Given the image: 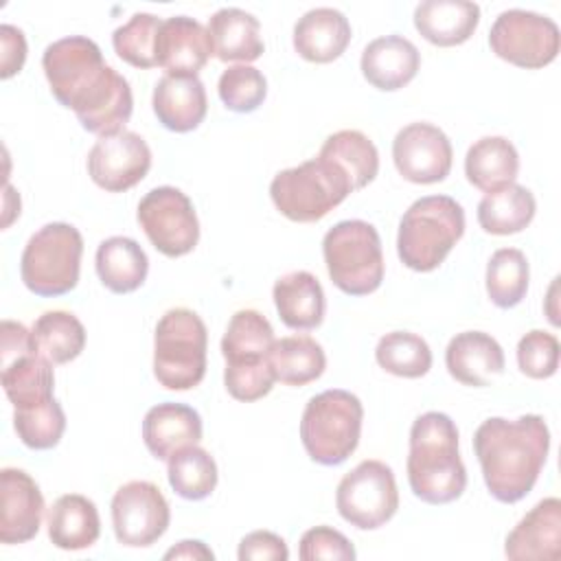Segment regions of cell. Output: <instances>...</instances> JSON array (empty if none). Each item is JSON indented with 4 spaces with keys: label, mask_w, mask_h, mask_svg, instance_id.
<instances>
[{
    "label": "cell",
    "mask_w": 561,
    "mask_h": 561,
    "mask_svg": "<svg viewBox=\"0 0 561 561\" xmlns=\"http://www.w3.org/2000/svg\"><path fill=\"white\" fill-rule=\"evenodd\" d=\"M94 265L101 283L114 294L136 291L149 272L145 250L129 237H110L101 241Z\"/></svg>",
    "instance_id": "obj_30"
},
{
    "label": "cell",
    "mask_w": 561,
    "mask_h": 561,
    "mask_svg": "<svg viewBox=\"0 0 561 561\" xmlns=\"http://www.w3.org/2000/svg\"><path fill=\"white\" fill-rule=\"evenodd\" d=\"M208 331L204 320L186 309L164 311L153 333V375L167 390H191L206 375Z\"/></svg>",
    "instance_id": "obj_6"
},
{
    "label": "cell",
    "mask_w": 561,
    "mask_h": 561,
    "mask_svg": "<svg viewBox=\"0 0 561 561\" xmlns=\"http://www.w3.org/2000/svg\"><path fill=\"white\" fill-rule=\"evenodd\" d=\"M239 561H252V559H270V561H287L289 550L283 537L270 530H254L245 535L237 550Z\"/></svg>",
    "instance_id": "obj_43"
},
{
    "label": "cell",
    "mask_w": 561,
    "mask_h": 561,
    "mask_svg": "<svg viewBox=\"0 0 561 561\" xmlns=\"http://www.w3.org/2000/svg\"><path fill=\"white\" fill-rule=\"evenodd\" d=\"M274 344L270 320L256 309H239L232 313L221 337V355L228 370L263 368L270 364L267 353Z\"/></svg>",
    "instance_id": "obj_24"
},
{
    "label": "cell",
    "mask_w": 561,
    "mask_h": 561,
    "mask_svg": "<svg viewBox=\"0 0 561 561\" xmlns=\"http://www.w3.org/2000/svg\"><path fill=\"white\" fill-rule=\"evenodd\" d=\"M0 506L2 543H26L39 533L44 495L26 471L13 467H4L0 471Z\"/></svg>",
    "instance_id": "obj_16"
},
{
    "label": "cell",
    "mask_w": 561,
    "mask_h": 561,
    "mask_svg": "<svg viewBox=\"0 0 561 561\" xmlns=\"http://www.w3.org/2000/svg\"><path fill=\"white\" fill-rule=\"evenodd\" d=\"M13 427L18 438L37 451L53 449L66 430V414L57 399L28 410H13Z\"/></svg>",
    "instance_id": "obj_39"
},
{
    "label": "cell",
    "mask_w": 561,
    "mask_h": 561,
    "mask_svg": "<svg viewBox=\"0 0 561 561\" xmlns=\"http://www.w3.org/2000/svg\"><path fill=\"white\" fill-rule=\"evenodd\" d=\"M377 364L397 377L416 379L432 368V351L427 342L410 331L386 333L375 348Z\"/></svg>",
    "instance_id": "obj_37"
},
{
    "label": "cell",
    "mask_w": 561,
    "mask_h": 561,
    "mask_svg": "<svg viewBox=\"0 0 561 561\" xmlns=\"http://www.w3.org/2000/svg\"><path fill=\"white\" fill-rule=\"evenodd\" d=\"M351 42L346 15L333 7H316L294 24V48L311 64L335 61Z\"/></svg>",
    "instance_id": "obj_23"
},
{
    "label": "cell",
    "mask_w": 561,
    "mask_h": 561,
    "mask_svg": "<svg viewBox=\"0 0 561 561\" xmlns=\"http://www.w3.org/2000/svg\"><path fill=\"white\" fill-rule=\"evenodd\" d=\"M136 217L151 245L169 259L188 254L199 241L193 202L175 186L151 188L140 199Z\"/></svg>",
    "instance_id": "obj_12"
},
{
    "label": "cell",
    "mask_w": 561,
    "mask_h": 561,
    "mask_svg": "<svg viewBox=\"0 0 561 561\" xmlns=\"http://www.w3.org/2000/svg\"><path fill=\"white\" fill-rule=\"evenodd\" d=\"M278 318L294 331H309L324 320V291L320 280L305 270L283 274L272 289Z\"/></svg>",
    "instance_id": "obj_26"
},
{
    "label": "cell",
    "mask_w": 561,
    "mask_h": 561,
    "mask_svg": "<svg viewBox=\"0 0 561 561\" xmlns=\"http://www.w3.org/2000/svg\"><path fill=\"white\" fill-rule=\"evenodd\" d=\"M151 167V149L136 131L101 136L88 153V173L107 193H123L145 180Z\"/></svg>",
    "instance_id": "obj_14"
},
{
    "label": "cell",
    "mask_w": 561,
    "mask_h": 561,
    "mask_svg": "<svg viewBox=\"0 0 561 561\" xmlns=\"http://www.w3.org/2000/svg\"><path fill=\"white\" fill-rule=\"evenodd\" d=\"M335 506L344 522L359 530H375L399 508L392 469L381 460H362L337 484Z\"/></svg>",
    "instance_id": "obj_10"
},
{
    "label": "cell",
    "mask_w": 561,
    "mask_h": 561,
    "mask_svg": "<svg viewBox=\"0 0 561 561\" xmlns=\"http://www.w3.org/2000/svg\"><path fill=\"white\" fill-rule=\"evenodd\" d=\"M37 351L55 366L77 359L85 346V329L70 311H44L33 324Z\"/></svg>",
    "instance_id": "obj_34"
},
{
    "label": "cell",
    "mask_w": 561,
    "mask_h": 561,
    "mask_svg": "<svg viewBox=\"0 0 561 561\" xmlns=\"http://www.w3.org/2000/svg\"><path fill=\"white\" fill-rule=\"evenodd\" d=\"M491 50L526 70H537L552 64L561 48V33L554 20L526 11L508 9L502 11L489 31Z\"/></svg>",
    "instance_id": "obj_11"
},
{
    "label": "cell",
    "mask_w": 561,
    "mask_h": 561,
    "mask_svg": "<svg viewBox=\"0 0 561 561\" xmlns=\"http://www.w3.org/2000/svg\"><path fill=\"white\" fill-rule=\"evenodd\" d=\"M267 359L274 377L287 386H307L322 377L327 368V355L322 346L309 335L274 340Z\"/></svg>",
    "instance_id": "obj_33"
},
{
    "label": "cell",
    "mask_w": 561,
    "mask_h": 561,
    "mask_svg": "<svg viewBox=\"0 0 561 561\" xmlns=\"http://www.w3.org/2000/svg\"><path fill=\"white\" fill-rule=\"evenodd\" d=\"M213 53L210 33L197 20L188 15L162 20L156 37V64L167 75H197Z\"/></svg>",
    "instance_id": "obj_17"
},
{
    "label": "cell",
    "mask_w": 561,
    "mask_h": 561,
    "mask_svg": "<svg viewBox=\"0 0 561 561\" xmlns=\"http://www.w3.org/2000/svg\"><path fill=\"white\" fill-rule=\"evenodd\" d=\"M528 259L517 248H500L486 265V294L500 309L517 307L528 291Z\"/></svg>",
    "instance_id": "obj_36"
},
{
    "label": "cell",
    "mask_w": 561,
    "mask_h": 561,
    "mask_svg": "<svg viewBox=\"0 0 561 561\" xmlns=\"http://www.w3.org/2000/svg\"><path fill=\"white\" fill-rule=\"evenodd\" d=\"M353 186L331 160L316 158L278 171L270 184L276 210L296 224H313L340 206Z\"/></svg>",
    "instance_id": "obj_7"
},
{
    "label": "cell",
    "mask_w": 561,
    "mask_h": 561,
    "mask_svg": "<svg viewBox=\"0 0 561 561\" xmlns=\"http://www.w3.org/2000/svg\"><path fill=\"white\" fill-rule=\"evenodd\" d=\"M405 467L412 493L427 504H449L465 493L467 469L451 416L425 412L412 423Z\"/></svg>",
    "instance_id": "obj_3"
},
{
    "label": "cell",
    "mask_w": 561,
    "mask_h": 561,
    "mask_svg": "<svg viewBox=\"0 0 561 561\" xmlns=\"http://www.w3.org/2000/svg\"><path fill=\"white\" fill-rule=\"evenodd\" d=\"M42 68L53 96L77 114L83 129L99 138L123 131L134 110L131 88L103 61L96 42L83 35L61 37L46 46Z\"/></svg>",
    "instance_id": "obj_1"
},
{
    "label": "cell",
    "mask_w": 561,
    "mask_h": 561,
    "mask_svg": "<svg viewBox=\"0 0 561 561\" xmlns=\"http://www.w3.org/2000/svg\"><path fill=\"white\" fill-rule=\"evenodd\" d=\"M473 451L489 493L502 504H515L533 491L546 465L550 430L539 414L513 421L491 416L478 425Z\"/></svg>",
    "instance_id": "obj_2"
},
{
    "label": "cell",
    "mask_w": 561,
    "mask_h": 561,
    "mask_svg": "<svg viewBox=\"0 0 561 561\" xmlns=\"http://www.w3.org/2000/svg\"><path fill=\"white\" fill-rule=\"evenodd\" d=\"M171 508L162 491L149 480H131L112 497V526L116 541L127 548H147L169 528Z\"/></svg>",
    "instance_id": "obj_13"
},
{
    "label": "cell",
    "mask_w": 561,
    "mask_h": 561,
    "mask_svg": "<svg viewBox=\"0 0 561 561\" xmlns=\"http://www.w3.org/2000/svg\"><path fill=\"white\" fill-rule=\"evenodd\" d=\"M421 66L419 48L403 35H383L366 44L359 68L364 79L383 92L408 85Z\"/></svg>",
    "instance_id": "obj_22"
},
{
    "label": "cell",
    "mask_w": 561,
    "mask_h": 561,
    "mask_svg": "<svg viewBox=\"0 0 561 561\" xmlns=\"http://www.w3.org/2000/svg\"><path fill=\"white\" fill-rule=\"evenodd\" d=\"M142 440L153 458L169 460L175 451L202 440V416L186 403H158L142 419Z\"/></svg>",
    "instance_id": "obj_21"
},
{
    "label": "cell",
    "mask_w": 561,
    "mask_h": 561,
    "mask_svg": "<svg viewBox=\"0 0 561 561\" xmlns=\"http://www.w3.org/2000/svg\"><path fill=\"white\" fill-rule=\"evenodd\" d=\"M153 114L175 134L193 131L208 112L206 88L197 75H164L153 88Z\"/></svg>",
    "instance_id": "obj_19"
},
{
    "label": "cell",
    "mask_w": 561,
    "mask_h": 561,
    "mask_svg": "<svg viewBox=\"0 0 561 561\" xmlns=\"http://www.w3.org/2000/svg\"><path fill=\"white\" fill-rule=\"evenodd\" d=\"M162 20L153 13H134L123 26L112 33V46L116 55L134 68H153L156 64V37Z\"/></svg>",
    "instance_id": "obj_38"
},
{
    "label": "cell",
    "mask_w": 561,
    "mask_h": 561,
    "mask_svg": "<svg viewBox=\"0 0 561 561\" xmlns=\"http://www.w3.org/2000/svg\"><path fill=\"white\" fill-rule=\"evenodd\" d=\"M535 195L522 184H508L500 191L484 193L478 204V224L489 234L522 232L535 217Z\"/></svg>",
    "instance_id": "obj_31"
},
{
    "label": "cell",
    "mask_w": 561,
    "mask_h": 561,
    "mask_svg": "<svg viewBox=\"0 0 561 561\" xmlns=\"http://www.w3.org/2000/svg\"><path fill=\"white\" fill-rule=\"evenodd\" d=\"M465 234V210L449 195L416 199L399 221L397 254L414 272L436 270Z\"/></svg>",
    "instance_id": "obj_4"
},
{
    "label": "cell",
    "mask_w": 561,
    "mask_h": 561,
    "mask_svg": "<svg viewBox=\"0 0 561 561\" xmlns=\"http://www.w3.org/2000/svg\"><path fill=\"white\" fill-rule=\"evenodd\" d=\"M445 366L462 386L484 388L504 373V351L484 331H462L445 348Z\"/></svg>",
    "instance_id": "obj_20"
},
{
    "label": "cell",
    "mask_w": 561,
    "mask_h": 561,
    "mask_svg": "<svg viewBox=\"0 0 561 561\" xmlns=\"http://www.w3.org/2000/svg\"><path fill=\"white\" fill-rule=\"evenodd\" d=\"M164 559H208V561H213L215 554H213V550L204 541L184 539L178 546L169 548L164 552Z\"/></svg>",
    "instance_id": "obj_45"
},
{
    "label": "cell",
    "mask_w": 561,
    "mask_h": 561,
    "mask_svg": "<svg viewBox=\"0 0 561 561\" xmlns=\"http://www.w3.org/2000/svg\"><path fill=\"white\" fill-rule=\"evenodd\" d=\"M322 256L333 285L348 296H368L383 280L381 239L364 219H344L329 228Z\"/></svg>",
    "instance_id": "obj_8"
},
{
    "label": "cell",
    "mask_w": 561,
    "mask_h": 561,
    "mask_svg": "<svg viewBox=\"0 0 561 561\" xmlns=\"http://www.w3.org/2000/svg\"><path fill=\"white\" fill-rule=\"evenodd\" d=\"M208 33L213 39L215 57L221 61H256L263 50L259 20L237 7H224L208 20Z\"/></svg>",
    "instance_id": "obj_28"
},
{
    "label": "cell",
    "mask_w": 561,
    "mask_h": 561,
    "mask_svg": "<svg viewBox=\"0 0 561 561\" xmlns=\"http://www.w3.org/2000/svg\"><path fill=\"white\" fill-rule=\"evenodd\" d=\"M454 149L447 134L432 123H410L392 140L397 171L414 184L443 182L451 171Z\"/></svg>",
    "instance_id": "obj_15"
},
{
    "label": "cell",
    "mask_w": 561,
    "mask_h": 561,
    "mask_svg": "<svg viewBox=\"0 0 561 561\" xmlns=\"http://www.w3.org/2000/svg\"><path fill=\"white\" fill-rule=\"evenodd\" d=\"M83 254L81 232L64 221L42 226L24 245L20 276L35 296L53 298L72 291L79 283Z\"/></svg>",
    "instance_id": "obj_9"
},
{
    "label": "cell",
    "mask_w": 561,
    "mask_h": 561,
    "mask_svg": "<svg viewBox=\"0 0 561 561\" xmlns=\"http://www.w3.org/2000/svg\"><path fill=\"white\" fill-rule=\"evenodd\" d=\"M559 353L557 335L533 329L517 342V366L530 379H548L559 368Z\"/></svg>",
    "instance_id": "obj_41"
},
{
    "label": "cell",
    "mask_w": 561,
    "mask_h": 561,
    "mask_svg": "<svg viewBox=\"0 0 561 561\" xmlns=\"http://www.w3.org/2000/svg\"><path fill=\"white\" fill-rule=\"evenodd\" d=\"M318 156L340 167L353 191L370 184L379 171V153L375 142L357 129H340L331 134L320 147Z\"/></svg>",
    "instance_id": "obj_32"
},
{
    "label": "cell",
    "mask_w": 561,
    "mask_h": 561,
    "mask_svg": "<svg viewBox=\"0 0 561 561\" xmlns=\"http://www.w3.org/2000/svg\"><path fill=\"white\" fill-rule=\"evenodd\" d=\"M167 478L180 497L197 502L215 491L217 462L206 449L188 445L167 460Z\"/></svg>",
    "instance_id": "obj_35"
},
{
    "label": "cell",
    "mask_w": 561,
    "mask_h": 561,
    "mask_svg": "<svg viewBox=\"0 0 561 561\" xmlns=\"http://www.w3.org/2000/svg\"><path fill=\"white\" fill-rule=\"evenodd\" d=\"M48 539L61 550H85L101 535L96 504L81 493H66L48 508Z\"/></svg>",
    "instance_id": "obj_27"
},
{
    "label": "cell",
    "mask_w": 561,
    "mask_h": 561,
    "mask_svg": "<svg viewBox=\"0 0 561 561\" xmlns=\"http://www.w3.org/2000/svg\"><path fill=\"white\" fill-rule=\"evenodd\" d=\"M362 401L340 388L311 397L300 419V440L307 456L324 467L342 465L359 445Z\"/></svg>",
    "instance_id": "obj_5"
},
{
    "label": "cell",
    "mask_w": 561,
    "mask_h": 561,
    "mask_svg": "<svg viewBox=\"0 0 561 561\" xmlns=\"http://www.w3.org/2000/svg\"><path fill=\"white\" fill-rule=\"evenodd\" d=\"M217 92L221 103L230 112L248 114V112H254L265 101L267 81L259 68L248 64H237L221 72Z\"/></svg>",
    "instance_id": "obj_40"
},
{
    "label": "cell",
    "mask_w": 561,
    "mask_h": 561,
    "mask_svg": "<svg viewBox=\"0 0 561 561\" xmlns=\"http://www.w3.org/2000/svg\"><path fill=\"white\" fill-rule=\"evenodd\" d=\"M0 44H2V68L0 77L11 79L15 72L22 70L26 59V39L24 33L13 24L0 26Z\"/></svg>",
    "instance_id": "obj_44"
},
{
    "label": "cell",
    "mask_w": 561,
    "mask_h": 561,
    "mask_svg": "<svg viewBox=\"0 0 561 561\" xmlns=\"http://www.w3.org/2000/svg\"><path fill=\"white\" fill-rule=\"evenodd\" d=\"M298 557L302 561H318V559L353 561L355 548L346 539V535H342L340 530H335L331 526H316V528H309L300 537Z\"/></svg>",
    "instance_id": "obj_42"
},
{
    "label": "cell",
    "mask_w": 561,
    "mask_h": 561,
    "mask_svg": "<svg viewBox=\"0 0 561 561\" xmlns=\"http://www.w3.org/2000/svg\"><path fill=\"white\" fill-rule=\"evenodd\" d=\"M480 7L467 0H425L414 9V28L434 46L465 44L478 28Z\"/></svg>",
    "instance_id": "obj_25"
},
{
    "label": "cell",
    "mask_w": 561,
    "mask_h": 561,
    "mask_svg": "<svg viewBox=\"0 0 561 561\" xmlns=\"http://www.w3.org/2000/svg\"><path fill=\"white\" fill-rule=\"evenodd\" d=\"M517 171V149L504 136H484L476 140L465 156V175L469 184L484 193L515 184Z\"/></svg>",
    "instance_id": "obj_29"
},
{
    "label": "cell",
    "mask_w": 561,
    "mask_h": 561,
    "mask_svg": "<svg viewBox=\"0 0 561 561\" xmlns=\"http://www.w3.org/2000/svg\"><path fill=\"white\" fill-rule=\"evenodd\" d=\"M504 554L513 561H554L561 554V500L537 502L506 535Z\"/></svg>",
    "instance_id": "obj_18"
}]
</instances>
